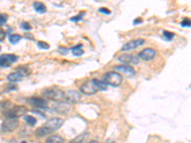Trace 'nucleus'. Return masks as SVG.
Segmentation results:
<instances>
[{"label": "nucleus", "instance_id": "1", "mask_svg": "<svg viewBox=\"0 0 191 143\" xmlns=\"http://www.w3.org/2000/svg\"><path fill=\"white\" fill-rule=\"evenodd\" d=\"M107 85L103 82V80L99 79H91L88 82L83 83L79 87V91L86 95H93L97 94L99 91H106Z\"/></svg>", "mask_w": 191, "mask_h": 143}, {"label": "nucleus", "instance_id": "2", "mask_svg": "<svg viewBox=\"0 0 191 143\" xmlns=\"http://www.w3.org/2000/svg\"><path fill=\"white\" fill-rule=\"evenodd\" d=\"M102 80L106 85H110V86H113V87H118L122 83L123 77L118 73H117V72L110 71V72H107V73L104 74Z\"/></svg>", "mask_w": 191, "mask_h": 143}, {"label": "nucleus", "instance_id": "3", "mask_svg": "<svg viewBox=\"0 0 191 143\" xmlns=\"http://www.w3.org/2000/svg\"><path fill=\"white\" fill-rule=\"evenodd\" d=\"M63 123H64V119H62L60 117H53V118L49 119L42 127L47 132V134L50 135L52 133H55L58 129H60Z\"/></svg>", "mask_w": 191, "mask_h": 143}, {"label": "nucleus", "instance_id": "4", "mask_svg": "<svg viewBox=\"0 0 191 143\" xmlns=\"http://www.w3.org/2000/svg\"><path fill=\"white\" fill-rule=\"evenodd\" d=\"M28 109L25 106L19 105V106H14L13 108L9 109L7 112H5L4 116L8 119H17L20 116H24L27 115Z\"/></svg>", "mask_w": 191, "mask_h": 143}, {"label": "nucleus", "instance_id": "5", "mask_svg": "<svg viewBox=\"0 0 191 143\" xmlns=\"http://www.w3.org/2000/svg\"><path fill=\"white\" fill-rule=\"evenodd\" d=\"M43 94L47 98L52 99V100H60L64 97V92L60 88H57V87L45 89L43 91Z\"/></svg>", "mask_w": 191, "mask_h": 143}, {"label": "nucleus", "instance_id": "6", "mask_svg": "<svg viewBox=\"0 0 191 143\" xmlns=\"http://www.w3.org/2000/svg\"><path fill=\"white\" fill-rule=\"evenodd\" d=\"M53 111L58 115H68L72 111V104L66 101H59L53 107Z\"/></svg>", "mask_w": 191, "mask_h": 143}, {"label": "nucleus", "instance_id": "7", "mask_svg": "<svg viewBox=\"0 0 191 143\" xmlns=\"http://www.w3.org/2000/svg\"><path fill=\"white\" fill-rule=\"evenodd\" d=\"M114 69L116 70L115 72L118 73L121 75H125L128 78H131L136 75L135 69L130 65H117L114 67Z\"/></svg>", "mask_w": 191, "mask_h": 143}, {"label": "nucleus", "instance_id": "8", "mask_svg": "<svg viewBox=\"0 0 191 143\" xmlns=\"http://www.w3.org/2000/svg\"><path fill=\"white\" fill-rule=\"evenodd\" d=\"M18 56L14 55V53H5V55L0 56V67L8 68L11 64H14L17 61Z\"/></svg>", "mask_w": 191, "mask_h": 143}, {"label": "nucleus", "instance_id": "9", "mask_svg": "<svg viewBox=\"0 0 191 143\" xmlns=\"http://www.w3.org/2000/svg\"><path fill=\"white\" fill-rule=\"evenodd\" d=\"M157 56V51L153 49V48H146L143 49L139 52V55L137 56L139 59H141L143 61H151L156 57Z\"/></svg>", "mask_w": 191, "mask_h": 143}, {"label": "nucleus", "instance_id": "10", "mask_svg": "<svg viewBox=\"0 0 191 143\" xmlns=\"http://www.w3.org/2000/svg\"><path fill=\"white\" fill-rule=\"evenodd\" d=\"M118 61L121 62L123 65H129V64H134L137 65L139 64L140 59L137 56H134L132 53H122L118 57Z\"/></svg>", "mask_w": 191, "mask_h": 143}, {"label": "nucleus", "instance_id": "11", "mask_svg": "<svg viewBox=\"0 0 191 143\" xmlns=\"http://www.w3.org/2000/svg\"><path fill=\"white\" fill-rule=\"evenodd\" d=\"M66 102L70 104H76L79 103L81 99V94L77 91L75 90H68L66 93H64V97Z\"/></svg>", "mask_w": 191, "mask_h": 143}, {"label": "nucleus", "instance_id": "12", "mask_svg": "<svg viewBox=\"0 0 191 143\" xmlns=\"http://www.w3.org/2000/svg\"><path fill=\"white\" fill-rule=\"evenodd\" d=\"M144 42H145V40L142 39V38L133 39V40L129 41V42H127L126 44H124L121 47V52H128V51L135 50V49H137V48L142 46L143 44H144Z\"/></svg>", "mask_w": 191, "mask_h": 143}, {"label": "nucleus", "instance_id": "13", "mask_svg": "<svg viewBox=\"0 0 191 143\" xmlns=\"http://www.w3.org/2000/svg\"><path fill=\"white\" fill-rule=\"evenodd\" d=\"M28 103L31 104L33 107H34V108L37 110H45L48 106L47 100L41 98V97H30L28 99Z\"/></svg>", "mask_w": 191, "mask_h": 143}, {"label": "nucleus", "instance_id": "14", "mask_svg": "<svg viewBox=\"0 0 191 143\" xmlns=\"http://www.w3.org/2000/svg\"><path fill=\"white\" fill-rule=\"evenodd\" d=\"M18 125H19V121L17 120V119H7V120H5L2 123L1 129L3 132L10 133V132L15 131L17 127H18Z\"/></svg>", "mask_w": 191, "mask_h": 143}, {"label": "nucleus", "instance_id": "15", "mask_svg": "<svg viewBox=\"0 0 191 143\" xmlns=\"http://www.w3.org/2000/svg\"><path fill=\"white\" fill-rule=\"evenodd\" d=\"M33 7L34 9V11H37L38 14H45L47 11V7L46 5L42 2H39V1H35L33 3Z\"/></svg>", "mask_w": 191, "mask_h": 143}, {"label": "nucleus", "instance_id": "16", "mask_svg": "<svg viewBox=\"0 0 191 143\" xmlns=\"http://www.w3.org/2000/svg\"><path fill=\"white\" fill-rule=\"evenodd\" d=\"M23 75L17 72H15V73H11L10 75H8L7 79L8 81L11 82V83H15V82H19L23 79Z\"/></svg>", "mask_w": 191, "mask_h": 143}, {"label": "nucleus", "instance_id": "17", "mask_svg": "<svg viewBox=\"0 0 191 143\" xmlns=\"http://www.w3.org/2000/svg\"><path fill=\"white\" fill-rule=\"evenodd\" d=\"M88 136H89V133L88 132H83L82 134L76 135L75 138L70 140L68 143H83L85 141L86 138H88Z\"/></svg>", "mask_w": 191, "mask_h": 143}, {"label": "nucleus", "instance_id": "18", "mask_svg": "<svg viewBox=\"0 0 191 143\" xmlns=\"http://www.w3.org/2000/svg\"><path fill=\"white\" fill-rule=\"evenodd\" d=\"M45 143H64V138L58 135H53L46 139Z\"/></svg>", "mask_w": 191, "mask_h": 143}, {"label": "nucleus", "instance_id": "19", "mask_svg": "<svg viewBox=\"0 0 191 143\" xmlns=\"http://www.w3.org/2000/svg\"><path fill=\"white\" fill-rule=\"evenodd\" d=\"M71 51L75 56H80L82 55H84V51L82 50V44H77V45L74 46L71 49Z\"/></svg>", "mask_w": 191, "mask_h": 143}, {"label": "nucleus", "instance_id": "20", "mask_svg": "<svg viewBox=\"0 0 191 143\" xmlns=\"http://www.w3.org/2000/svg\"><path fill=\"white\" fill-rule=\"evenodd\" d=\"M23 118H24V121H25L28 125H30V126H34L37 122V118H34V116H30V115H25L23 116Z\"/></svg>", "mask_w": 191, "mask_h": 143}, {"label": "nucleus", "instance_id": "21", "mask_svg": "<svg viewBox=\"0 0 191 143\" xmlns=\"http://www.w3.org/2000/svg\"><path fill=\"white\" fill-rule=\"evenodd\" d=\"M22 39V35L20 34H11L10 37H9V41H10V43L11 44H13V45H15L19 42V41Z\"/></svg>", "mask_w": 191, "mask_h": 143}, {"label": "nucleus", "instance_id": "22", "mask_svg": "<svg viewBox=\"0 0 191 143\" xmlns=\"http://www.w3.org/2000/svg\"><path fill=\"white\" fill-rule=\"evenodd\" d=\"M15 70H16L17 73L21 74L24 77H25L26 75H29L30 73H31V70H30L27 66H20V67H17Z\"/></svg>", "mask_w": 191, "mask_h": 143}, {"label": "nucleus", "instance_id": "23", "mask_svg": "<svg viewBox=\"0 0 191 143\" xmlns=\"http://www.w3.org/2000/svg\"><path fill=\"white\" fill-rule=\"evenodd\" d=\"M163 37L164 38L167 40V41H171L173 39V37H175V33H172V32H168V31H163Z\"/></svg>", "mask_w": 191, "mask_h": 143}, {"label": "nucleus", "instance_id": "24", "mask_svg": "<svg viewBox=\"0 0 191 143\" xmlns=\"http://www.w3.org/2000/svg\"><path fill=\"white\" fill-rule=\"evenodd\" d=\"M84 14H85V11H81V13L77 15H75V16H73V17H71V18H70L69 20L72 21V22H79V21L82 20L83 15H84Z\"/></svg>", "mask_w": 191, "mask_h": 143}, {"label": "nucleus", "instance_id": "25", "mask_svg": "<svg viewBox=\"0 0 191 143\" xmlns=\"http://www.w3.org/2000/svg\"><path fill=\"white\" fill-rule=\"evenodd\" d=\"M37 47L39 48V49H42V50H49L50 49V45L47 42H45V41H38Z\"/></svg>", "mask_w": 191, "mask_h": 143}, {"label": "nucleus", "instance_id": "26", "mask_svg": "<svg viewBox=\"0 0 191 143\" xmlns=\"http://www.w3.org/2000/svg\"><path fill=\"white\" fill-rule=\"evenodd\" d=\"M20 27H21L22 30H24V31H26V32H29L32 30V26L29 22H22L20 24Z\"/></svg>", "mask_w": 191, "mask_h": 143}, {"label": "nucleus", "instance_id": "27", "mask_svg": "<svg viewBox=\"0 0 191 143\" xmlns=\"http://www.w3.org/2000/svg\"><path fill=\"white\" fill-rule=\"evenodd\" d=\"M11 106V103L9 100H3L0 102V109H8Z\"/></svg>", "mask_w": 191, "mask_h": 143}, {"label": "nucleus", "instance_id": "28", "mask_svg": "<svg viewBox=\"0 0 191 143\" xmlns=\"http://www.w3.org/2000/svg\"><path fill=\"white\" fill-rule=\"evenodd\" d=\"M8 20V15L6 14H0V26L5 25Z\"/></svg>", "mask_w": 191, "mask_h": 143}, {"label": "nucleus", "instance_id": "29", "mask_svg": "<svg viewBox=\"0 0 191 143\" xmlns=\"http://www.w3.org/2000/svg\"><path fill=\"white\" fill-rule=\"evenodd\" d=\"M181 26L182 27H190L191 25H190V19L189 18H187V17H186V18H183V20H182V22H181Z\"/></svg>", "mask_w": 191, "mask_h": 143}, {"label": "nucleus", "instance_id": "30", "mask_svg": "<svg viewBox=\"0 0 191 143\" xmlns=\"http://www.w3.org/2000/svg\"><path fill=\"white\" fill-rule=\"evenodd\" d=\"M99 11L101 14H111V11L109 9H107V8H103V7H101L99 9Z\"/></svg>", "mask_w": 191, "mask_h": 143}, {"label": "nucleus", "instance_id": "31", "mask_svg": "<svg viewBox=\"0 0 191 143\" xmlns=\"http://www.w3.org/2000/svg\"><path fill=\"white\" fill-rule=\"evenodd\" d=\"M5 37H6V32L2 28H0V42L3 41L5 39Z\"/></svg>", "mask_w": 191, "mask_h": 143}, {"label": "nucleus", "instance_id": "32", "mask_svg": "<svg viewBox=\"0 0 191 143\" xmlns=\"http://www.w3.org/2000/svg\"><path fill=\"white\" fill-rule=\"evenodd\" d=\"M141 23H142L141 18H136L133 20V24H135V25H138V24H141Z\"/></svg>", "mask_w": 191, "mask_h": 143}, {"label": "nucleus", "instance_id": "33", "mask_svg": "<svg viewBox=\"0 0 191 143\" xmlns=\"http://www.w3.org/2000/svg\"><path fill=\"white\" fill-rule=\"evenodd\" d=\"M25 37H27V38H30L31 40H34V37L31 34V33H27L26 34H25Z\"/></svg>", "mask_w": 191, "mask_h": 143}, {"label": "nucleus", "instance_id": "34", "mask_svg": "<svg viewBox=\"0 0 191 143\" xmlns=\"http://www.w3.org/2000/svg\"><path fill=\"white\" fill-rule=\"evenodd\" d=\"M104 143H116V141H115V140H113V139H111V138H110V139H107V140H106V141H105Z\"/></svg>", "mask_w": 191, "mask_h": 143}, {"label": "nucleus", "instance_id": "35", "mask_svg": "<svg viewBox=\"0 0 191 143\" xmlns=\"http://www.w3.org/2000/svg\"><path fill=\"white\" fill-rule=\"evenodd\" d=\"M88 143H99L98 140H91L90 142H88Z\"/></svg>", "mask_w": 191, "mask_h": 143}, {"label": "nucleus", "instance_id": "36", "mask_svg": "<svg viewBox=\"0 0 191 143\" xmlns=\"http://www.w3.org/2000/svg\"><path fill=\"white\" fill-rule=\"evenodd\" d=\"M20 143H27V142H26V141H21Z\"/></svg>", "mask_w": 191, "mask_h": 143}, {"label": "nucleus", "instance_id": "37", "mask_svg": "<svg viewBox=\"0 0 191 143\" xmlns=\"http://www.w3.org/2000/svg\"><path fill=\"white\" fill-rule=\"evenodd\" d=\"M0 50H1V46H0Z\"/></svg>", "mask_w": 191, "mask_h": 143}]
</instances>
